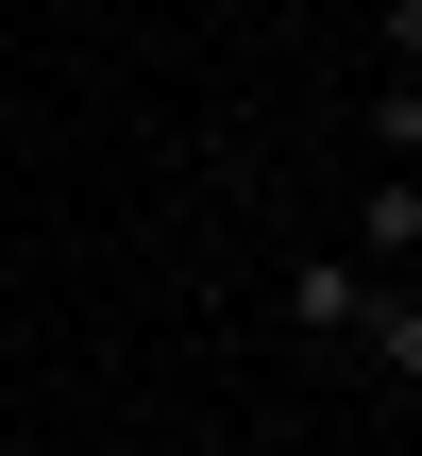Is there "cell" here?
Masks as SVG:
<instances>
[{"label":"cell","instance_id":"obj_3","mask_svg":"<svg viewBox=\"0 0 422 456\" xmlns=\"http://www.w3.org/2000/svg\"><path fill=\"white\" fill-rule=\"evenodd\" d=\"M355 355H372L389 389H422V288H372V322H355Z\"/></svg>","mask_w":422,"mask_h":456},{"label":"cell","instance_id":"obj_5","mask_svg":"<svg viewBox=\"0 0 422 456\" xmlns=\"http://www.w3.org/2000/svg\"><path fill=\"white\" fill-rule=\"evenodd\" d=\"M355 17H372V51H389V68H422V0H355Z\"/></svg>","mask_w":422,"mask_h":456},{"label":"cell","instance_id":"obj_2","mask_svg":"<svg viewBox=\"0 0 422 456\" xmlns=\"http://www.w3.org/2000/svg\"><path fill=\"white\" fill-rule=\"evenodd\" d=\"M338 254H355V271H406L422 254V152H389V169L355 186V237H338Z\"/></svg>","mask_w":422,"mask_h":456},{"label":"cell","instance_id":"obj_4","mask_svg":"<svg viewBox=\"0 0 422 456\" xmlns=\"http://www.w3.org/2000/svg\"><path fill=\"white\" fill-rule=\"evenodd\" d=\"M372 152H422V68H372Z\"/></svg>","mask_w":422,"mask_h":456},{"label":"cell","instance_id":"obj_6","mask_svg":"<svg viewBox=\"0 0 422 456\" xmlns=\"http://www.w3.org/2000/svg\"><path fill=\"white\" fill-rule=\"evenodd\" d=\"M338 17H355V0H338Z\"/></svg>","mask_w":422,"mask_h":456},{"label":"cell","instance_id":"obj_1","mask_svg":"<svg viewBox=\"0 0 422 456\" xmlns=\"http://www.w3.org/2000/svg\"><path fill=\"white\" fill-rule=\"evenodd\" d=\"M372 288H389V271H355V254H288V288H271V322H288L304 355H355V322H372Z\"/></svg>","mask_w":422,"mask_h":456}]
</instances>
